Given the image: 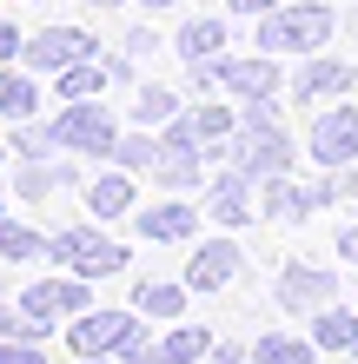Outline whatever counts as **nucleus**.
Masks as SVG:
<instances>
[{"label": "nucleus", "instance_id": "nucleus-1", "mask_svg": "<svg viewBox=\"0 0 358 364\" xmlns=\"http://www.w3.org/2000/svg\"><path fill=\"white\" fill-rule=\"evenodd\" d=\"M339 33V20H332V7H319V0H292V7H272L259 14V53H319L325 40Z\"/></svg>", "mask_w": 358, "mask_h": 364}, {"label": "nucleus", "instance_id": "nucleus-2", "mask_svg": "<svg viewBox=\"0 0 358 364\" xmlns=\"http://www.w3.org/2000/svg\"><path fill=\"white\" fill-rule=\"evenodd\" d=\"M47 259H60L80 278H113V272H126V245H113L107 232H93V225H67V232L47 239Z\"/></svg>", "mask_w": 358, "mask_h": 364}, {"label": "nucleus", "instance_id": "nucleus-3", "mask_svg": "<svg viewBox=\"0 0 358 364\" xmlns=\"http://www.w3.org/2000/svg\"><path fill=\"white\" fill-rule=\"evenodd\" d=\"M193 87H233V100H265L285 87L279 60L259 53V60H193Z\"/></svg>", "mask_w": 358, "mask_h": 364}, {"label": "nucleus", "instance_id": "nucleus-4", "mask_svg": "<svg viewBox=\"0 0 358 364\" xmlns=\"http://www.w3.org/2000/svg\"><path fill=\"white\" fill-rule=\"evenodd\" d=\"M226 166H239V173H252V179H285L292 173V146H285V133L272 126V133H252V126H239L233 139H226Z\"/></svg>", "mask_w": 358, "mask_h": 364}, {"label": "nucleus", "instance_id": "nucleus-5", "mask_svg": "<svg viewBox=\"0 0 358 364\" xmlns=\"http://www.w3.org/2000/svg\"><path fill=\"white\" fill-rule=\"evenodd\" d=\"M126 338H139V318H126V311H80V318H67V351L73 358H113Z\"/></svg>", "mask_w": 358, "mask_h": 364}, {"label": "nucleus", "instance_id": "nucleus-6", "mask_svg": "<svg viewBox=\"0 0 358 364\" xmlns=\"http://www.w3.org/2000/svg\"><path fill=\"white\" fill-rule=\"evenodd\" d=\"M60 153H113V113L100 100H67V113L53 119Z\"/></svg>", "mask_w": 358, "mask_h": 364}, {"label": "nucleus", "instance_id": "nucleus-7", "mask_svg": "<svg viewBox=\"0 0 358 364\" xmlns=\"http://www.w3.org/2000/svg\"><path fill=\"white\" fill-rule=\"evenodd\" d=\"M20 305H27L40 325L80 318V311H93V278H80V272H67V278H40V285H27V291H20Z\"/></svg>", "mask_w": 358, "mask_h": 364}, {"label": "nucleus", "instance_id": "nucleus-8", "mask_svg": "<svg viewBox=\"0 0 358 364\" xmlns=\"http://www.w3.org/2000/svg\"><path fill=\"white\" fill-rule=\"evenodd\" d=\"M73 60H93V33H80V27H40L27 47H20V67L27 73H60V67H73Z\"/></svg>", "mask_w": 358, "mask_h": 364}, {"label": "nucleus", "instance_id": "nucleus-9", "mask_svg": "<svg viewBox=\"0 0 358 364\" xmlns=\"http://www.w3.org/2000/svg\"><path fill=\"white\" fill-rule=\"evenodd\" d=\"M339 298V278L319 272V265H285L279 272V305L285 311H325Z\"/></svg>", "mask_w": 358, "mask_h": 364}, {"label": "nucleus", "instance_id": "nucleus-10", "mask_svg": "<svg viewBox=\"0 0 358 364\" xmlns=\"http://www.w3.org/2000/svg\"><path fill=\"white\" fill-rule=\"evenodd\" d=\"M312 159H319V166H352L358 159V113H352V106L319 113V126H312Z\"/></svg>", "mask_w": 358, "mask_h": 364}, {"label": "nucleus", "instance_id": "nucleus-11", "mask_svg": "<svg viewBox=\"0 0 358 364\" xmlns=\"http://www.w3.org/2000/svg\"><path fill=\"white\" fill-rule=\"evenodd\" d=\"M233 272H239V245L213 239V245H199L186 259V291H219V285H233Z\"/></svg>", "mask_w": 358, "mask_h": 364}, {"label": "nucleus", "instance_id": "nucleus-12", "mask_svg": "<svg viewBox=\"0 0 358 364\" xmlns=\"http://www.w3.org/2000/svg\"><path fill=\"white\" fill-rule=\"evenodd\" d=\"M139 232H146L153 245H186V239L199 232V212L186 205V199H173V205H146V212H139Z\"/></svg>", "mask_w": 358, "mask_h": 364}, {"label": "nucleus", "instance_id": "nucleus-13", "mask_svg": "<svg viewBox=\"0 0 358 364\" xmlns=\"http://www.w3.org/2000/svg\"><path fill=\"white\" fill-rule=\"evenodd\" d=\"M352 87H358V73L345 67V60H325V53H312L292 93H299V100H332V93H339V100H345Z\"/></svg>", "mask_w": 358, "mask_h": 364}, {"label": "nucleus", "instance_id": "nucleus-14", "mask_svg": "<svg viewBox=\"0 0 358 364\" xmlns=\"http://www.w3.org/2000/svg\"><path fill=\"white\" fill-rule=\"evenodd\" d=\"M252 186H259V179H252V173H239V166H226V173H219L213 199H206L219 225H246V219H252Z\"/></svg>", "mask_w": 358, "mask_h": 364}, {"label": "nucleus", "instance_id": "nucleus-15", "mask_svg": "<svg viewBox=\"0 0 358 364\" xmlns=\"http://www.w3.org/2000/svg\"><path fill=\"white\" fill-rule=\"evenodd\" d=\"M60 186H73V166L67 159H20V173H14L20 199H53Z\"/></svg>", "mask_w": 358, "mask_h": 364}, {"label": "nucleus", "instance_id": "nucleus-16", "mask_svg": "<svg viewBox=\"0 0 358 364\" xmlns=\"http://www.w3.org/2000/svg\"><path fill=\"white\" fill-rule=\"evenodd\" d=\"M312 205H319V186L305 192V186H292V179H265V199H259V212H265V219H285V225H299Z\"/></svg>", "mask_w": 358, "mask_h": 364}, {"label": "nucleus", "instance_id": "nucleus-17", "mask_svg": "<svg viewBox=\"0 0 358 364\" xmlns=\"http://www.w3.org/2000/svg\"><path fill=\"white\" fill-rule=\"evenodd\" d=\"M153 179H159L166 192H193V186H199V146H166V139H159Z\"/></svg>", "mask_w": 358, "mask_h": 364}, {"label": "nucleus", "instance_id": "nucleus-18", "mask_svg": "<svg viewBox=\"0 0 358 364\" xmlns=\"http://www.w3.org/2000/svg\"><path fill=\"white\" fill-rule=\"evenodd\" d=\"M133 199H139V186H133V173H126V166L87 186V205H93V219H120V212H133Z\"/></svg>", "mask_w": 358, "mask_h": 364}, {"label": "nucleus", "instance_id": "nucleus-19", "mask_svg": "<svg viewBox=\"0 0 358 364\" xmlns=\"http://www.w3.org/2000/svg\"><path fill=\"white\" fill-rule=\"evenodd\" d=\"M206 351H213V338H206L199 325H173V331L153 345V364H199Z\"/></svg>", "mask_w": 358, "mask_h": 364}, {"label": "nucleus", "instance_id": "nucleus-20", "mask_svg": "<svg viewBox=\"0 0 358 364\" xmlns=\"http://www.w3.org/2000/svg\"><path fill=\"white\" fill-rule=\"evenodd\" d=\"M53 87H60V100H100V87H113V73L93 67V60H73V67L53 73Z\"/></svg>", "mask_w": 358, "mask_h": 364}, {"label": "nucleus", "instance_id": "nucleus-21", "mask_svg": "<svg viewBox=\"0 0 358 364\" xmlns=\"http://www.w3.org/2000/svg\"><path fill=\"white\" fill-rule=\"evenodd\" d=\"M312 338H319V351H358V318L339 311V305H325L319 325H312Z\"/></svg>", "mask_w": 358, "mask_h": 364}, {"label": "nucleus", "instance_id": "nucleus-22", "mask_svg": "<svg viewBox=\"0 0 358 364\" xmlns=\"http://www.w3.org/2000/svg\"><path fill=\"white\" fill-rule=\"evenodd\" d=\"M219 47H226L219 20H186L179 27V60H219Z\"/></svg>", "mask_w": 358, "mask_h": 364}, {"label": "nucleus", "instance_id": "nucleus-23", "mask_svg": "<svg viewBox=\"0 0 358 364\" xmlns=\"http://www.w3.org/2000/svg\"><path fill=\"white\" fill-rule=\"evenodd\" d=\"M33 106H40V87H33V73H7V87H0V119H33Z\"/></svg>", "mask_w": 358, "mask_h": 364}, {"label": "nucleus", "instance_id": "nucleus-24", "mask_svg": "<svg viewBox=\"0 0 358 364\" xmlns=\"http://www.w3.org/2000/svg\"><path fill=\"white\" fill-rule=\"evenodd\" d=\"M40 252H47V239H40L33 225L0 219V259H7V265H27V259H40Z\"/></svg>", "mask_w": 358, "mask_h": 364}, {"label": "nucleus", "instance_id": "nucleus-25", "mask_svg": "<svg viewBox=\"0 0 358 364\" xmlns=\"http://www.w3.org/2000/svg\"><path fill=\"white\" fill-rule=\"evenodd\" d=\"M133 305H139L146 318H179V311H186V285H159V278H153V285L133 291Z\"/></svg>", "mask_w": 358, "mask_h": 364}, {"label": "nucleus", "instance_id": "nucleus-26", "mask_svg": "<svg viewBox=\"0 0 358 364\" xmlns=\"http://www.w3.org/2000/svg\"><path fill=\"white\" fill-rule=\"evenodd\" d=\"M252 358H259V364H312L319 351H312L305 338H285V331H272V338H259V345H252Z\"/></svg>", "mask_w": 358, "mask_h": 364}, {"label": "nucleus", "instance_id": "nucleus-27", "mask_svg": "<svg viewBox=\"0 0 358 364\" xmlns=\"http://www.w3.org/2000/svg\"><path fill=\"white\" fill-rule=\"evenodd\" d=\"M186 119H193L199 146H213V139H233V133H239V113H233V106H199V113H186Z\"/></svg>", "mask_w": 358, "mask_h": 364}, {"label": "nucleus", "instance_id": "nucleus-28", "mask_svg": "<svg viewBox=\"0 0 358 364\" xmlns=\"http://www.w3.org/2000/svg\"><path fill=\"white\" fill-rule=\"evenodd\" d=\"M53 146H60L53 126H33V119L14 126V153H20V159H53Z\"/></svg>", "mask_w": 358, "mask_h": 364}, {"label": "nucleus", "instance_id": "nucleus-29", "mask_svg": "<svg viewBox=\"0 0 358 364\" xmlns=\"http://www.w3.org/2000/svg\"><path fill=\"white\" fill-rule=\"evenodd\" d=\"M133 113H139L146 126H159V119H173V113H179V93H173V87H146V93L133 100Z\"/></svg>", "mask_w": 358, "mask_h": 364}, {"label": "nucleus", "instance_id": "nucleus-30", "mask_svg": "<svg viewBox=\"0 0 358 364\" xmlns=\"http://www.w3.org/2000/svg\"><path fill=\"white\" fill-rule=\"evenodd\" d=\"M113 159L126 166V173H153V159H159V139H113Z\"/></svg>", "mask_w": 358, "mask_h": 364}, {"label": "nucleus", "instance_id": "nucleus-31", "mask_svg": "<svg viewBox=\"0 0 358 364\" xmlns=\"http://www.w3.org/2000/svg\"><path fill=\"white\" fill-rule=\"evenodd\" d=\"M239 126H252V133H272V126H279V100H246V113H239Z\"/></svg>", "mask_w": 358, "mask_h": 364}, {"label": "nucleus", "instance_id": "nucleus-32", "mask_svg": "<svg viewBox=\"0 0 358 364\" xmlns=\"http://www.w3.org/2000/svg\"><path fill=\"white\" fill-rule=\"evenodd\" d=\"M352 192H358V173L352 166H332V179L319 186V205H339V199H352Z\"/></svg>", "mask_w": 358, "mask_h": 364}, {"label": "nucleus", "instance_id": "nucleus-33", "mask_svg": "<svg viewBox=\"0 0 358 364\" xmlns=\"http://www.w3.org/2000/svg\"><path fill=\"white\" fill-rule=\"evenodd\" d=\"M0 364H47V351H33V338H0Z\"/></svg>", "mask_w": 358, "mask_h": 364}, {"label": "nucleus", "instance_id": "nucleus-34", "mask_svg": "<svg viewBox=\"0 0 358 364\" xmlns=\"http://www.w3.org/2000/svg\"><path fill=\"white\" fill-rule=\"evenodd\" d=\"M20 47H27V40H20V27H14V20H0V67H7V60H20Z\"/></svg>", "mask_w": 358, "mask_h": 364}, {"label": "nucleus", "instance_id": "nucleus-35", "mask_svg": "<svg viewBox=\"0 0 358 364\" xmlns=\"http://www.w3.org/2000/svg\"><path fill=\"white\" fill-rule=\"evenodd\" d=\"M153 47H159L153 27H126V53H153Z\"/></svg>", "mask_w": 358, "mask_h": 364}, {"label": "nucleus", "instance_id": "nucleus-36", "mask_svg": "<svg viewBox=\"0 0 358 364\" xmlns=\"http://www.w3.org/2000/svg\"><path fill=\"white\" fill-rule=\"evenodd\" d=\"M272 7H285V0H233V14H252V20L272 14Z\"/></svg>", "mask_w": 358, "mask_h": 364}, {"label": "nucleus", "instance_id": "nucleus-37", "mask_svg": "<svg viewBox=\"0 0 358 364\" xmlns=\"http://www.w3.org/2000/svg\"><path fill=\"white\" fill-rule=\"evenodd\" d=\"M339 252H345V259L358 265V225H352V232H345V239H339Z\"/></svg>", "mask_w": 358, "mask_h": 364}, {"label": "nucleus", "instance_id": "nucleus-38", "mask_svg": "<svg viewBox=\"0 0 358 364\" xmlns=\"http://www.w3.org/2000/svg\"><path fill=\"white\" fill-rule=\"evenodd\" d=\"M146 7H179V0H146Z\"/></svg>", "mask_w": 358, "mask_h": 364}, {"label": "nucleus", "instance_id": "nucleus-39", "mask_svg": "<svg viewBox=\"0 0 358 364\" xmlns=\"http://www.w3.org/2000/svg\"><path fill=\"white\" fill-rule=\"evenodd\" d=\"M93 7H126V0H93Z\"/></svg>", "mask_w": 358, "mask_h": 364}, {"label": "nucleus", "instance_id": "nucleus-40", "mask_svg": "<svg viewBox=\"0 0 358 364\" xmlns=\"http://www.w3.org/2000/svg\"><path fill=\"white\" fill-rule=\"evenodd\" d=\"M73 364H107V358H73Z\"/></svg>", "mask_w": 358, "mask_h": 364}, {"label": "nucleus", "instance_id": "nucleus-41", "mask_svg": "<svg viewBox=\"0 0 358 364\" xmlns=\"http://www.w3.org/2000/svg\"><path fill=\"white\" fill-rule=\"evenodd\" d=\"M352 33H358V14H352Z\"/></svg>", "mask_w": 358, "mask_h": 364}, {"label": "nucleus", "instance_id": "nucleus-42", "mask_svg": "<svg viewBox=\"0 0 358 364\" xmlns=\"http://www.w3.org/2000/svg\"><path fill=\"white\" fill-rule=\"evenodd\" d=\"M0 87H7V73H0Z\"/></svg>", "mask_w": 358, "mask_h": 364}, {"label": "nucleus", "instance_id": "nucleus-43", "mask_svg": "<svg viewBox=\"0 0 358 364\" xmlns=\"http://www.w3.org/2000/svg\"><path fill=\"white\" fill-rule=\"evenodd\" d=\"M0 166H7V153H0Z\"/></svg>", "mask_w": 358, "mask_h": 364}, {"label": "nucleus", "instance_id": "nucleus-44", "mask_svg": "<svg viewBox=\"0 0 358 364\" xmlns=\"http://www.w3.org/2000/svg\"><path fill=\"white\" fill-rule=\"evenodd\" d=\"M0 219H7V212H0Z\"/></svg>", "mask_w": 358, "mask_h": 364}]
</instances>
